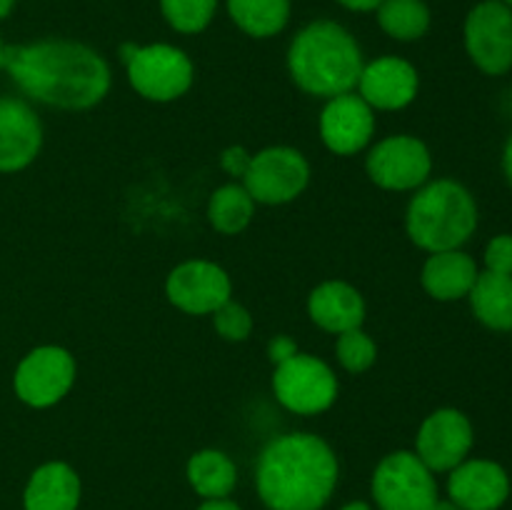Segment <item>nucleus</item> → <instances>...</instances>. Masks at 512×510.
<instances>
[{"label":"nucleus","instance_id":"obj_1","mask_svg":"<svg viewBox=\"0 0 512 510\" xmlns=\"http://www.w3.org/2000/svg\"><path fill=\"white\" fill-rule=\"evenodd\" d=\"M3 68L25 95L55 108H93L110 90V68L103 55L75 40L10 45Z\"/></svg>","mask_w":512,"mask_h":510},{"label":"nucleus","instance_id":"obj_2","mask_svg":"<svg viewBox=\"0 0 512 510\" xmlns=\"http://www.w3.org/2000/svg\"><path fill=\"white\" fill-rule=\"evenodd\" d=\"M338 458L313 433L270 440L255 465V488L270 510H323L338 485Z\"/></svg>","mask_w":512,"mask_h":510},{"label":"nucleus","instance_id":"obj_3","mask_svg":"<svg viewBox=\"0 0 512 510\" xmlns=\"http://www.w3.org/2000/svg\"><path fill=\"white\" fill-rule=\"evenodd\" d=\"M288 70L298 88L330 100L353 93L363 73V55L343 25L335 20H315L290 43Z\"/></svg>","mask_w":512,"mask_h":510},{"label":"nucleus","instance_id":"obj_4","mask_svg":"<svg viewBox=\"0 0 512 510\" xmlns=\"http://www.w3.org/2000/svg\"><path fill=\"white\" fill-rule=\"evenodd\" d=\"M408 235L428 253L460 250L478 228V205L455 180H435L418 190L408 205Z\"/></svg>","mask_w":512,"mask_h":510},{"label":"nucleus","instance_id":"obj_5","mask_svg":"<svg viewBox=\"0 0 512 510\" xmlns=\"http://www.w3.org/2000/svg\"><path fill=\"white\" fill-rule=\"evenodd\" d=\"M123 60L130 85L155 103L180 98L193 85V63L175 45H123Z\"/></svg>","mask_w":512,"mask_h":510},{"label":"nucleus","instance_id":"obj_6","mask_svg":"<svg viewBox=\"0 0 512 510\" xmlns=\"http://www.w3.org/2000/svg\"><path fill=\"white\" fill-rule=\"evenodd\" d=\"M373 500L380 510H430L438 500L435 473L410 450H395L375 468Z\"/></svg>","mask_w":512,"mask_h":510},{"label":"nucleus","instance_id":"obj_7","mask_svg":"<svg viewBox=\"0 0 512 510\" xmlns=\"http://www.w3.org/2000/svg\"><path fill=\"white\" fill-rule=\"evenodd\" d=\"M275 398L295 415H318L335 403L338 380L320 358L295 353L278 363L273 375Z\"/></svg>","mask_w":512,"mask_h":510},{"label":"nucleus","instance_id":"obj_8","mask_svg":"<svg viewBox=\"0 0 512 510\" xmlns=\"http://www.w3.org/2000/svg\"><path fill=\"white\" fill-rule=\"evenodd\" d=\"M465 50L485 75L512 70V10L500 0H483L465 18Z\"/></svg>","mask_w":512,"mask_h":510},{"label":"nucleus","instance_id":"obj_9","mask_svg":"<svg viewBox=\"0 0 512 510\" xmlns=\"http://www.w3.org/2000/svg\"><path fill=\"white\" fill-rule=\"evenodd\" d=\"M75 383V360L58 345H43L25 355L15 368V395L30 408H50Z\"/></svg>","mask_w":512,"mask_h":510},{"label":"nucleus","instance_id":"obj_10","mask_svg":"<svg viewBox=\"0 0 512 510\" xmlns=\"http://www.w3.org/2000/svg\"><path fill=\"white\" fill-rule=\"evenodd\" d=\"M310 180L308 160L293 148H265L250 158L243 175V188L255 203H290L305 190Z\"/></svg>","mask_w":512,"mask_h":510},{"label":"nucleus","instance_id":"obj_11","mask_svg":"<svg viewBox=\"0 0 512 510\" xmlns=\"http://www.w3.org/2000/svg\"><path fill=\"white\" fill-rule=\"evenodd\" d=\"M370 180L385 190H413L425 185L433 170V158L423 140L413 135H393L370 150L368 155Z\"/></svg>","mask_w":512,"mask_h":510},{"label":"nucleus","instance_id":"obj_12","mask_svg":"<svg viewBox=\"0 0 512 510\" xmlns=\"http://www.w3.org/2000/svg\"><path fill=\"white\" fill-rule=\"evenodd\" d=\"M473 440L475 433L468 415L455 408H440L420 425L415 455L433 473H450L463 460H468Z\"/></svg>","mask_w":512,"mask_h":510},{"label":"nucleus","instance_id":"obj_13","mask_svg":"<svg viewBox=\"0 0 512 510\" xmlns=\"http://www.w3.org/2000/svg\"><path fill=\"white\" fill-rule=\"evenodd\" d=\"M170 303L190 315H213L228 303L233 285L220 265L208 260H188L168 275L165 283Z\"/></svg>","mask_w":512,"mask_h":510},{"label":"nucleus","instance_id":"obj_14","mask_svg":"<svg viewBox=\"0 0 512 510\" xmlns=\"http://www.w3.org/2000/svg\"><path fill=\"white\" fill-rule=\"evenodd\" d=\"M448 495L463 510H498L510 498V475L495 460H463L450 470Z\"/></svg>","mask_w":512,"mask_h":510},{"label":"nucleus","instance_id":"obj_15","mask_svg":"<svg viewBox=\"0 0 512 510\" xmlns=\"http://www.w3.org/2000/svg\"><path fill=\"white\" fill-rule=\"evenodd\" d=\"M375 133L373 108L360 95L343 93L328 100L320 115L323 143L338 155H355L370 143Z\"/></svg>","mask_w":512,"mask_h":510},{"label":"nucleus","instance_id":"obj_16","mask_svg":"<svg viewBox=\"0 0 512 510\" xmlns=\"http://www.w3.org/2000/svg\"><path fill=\"white\" fill-rule=\"evenodd\" d=\"M40 145L43 128L30 105L18 98H0V173L28 168Z\"/></svg>","mask_w":512,"mask_h":510},{"label":"nucleus","instance_id":"obj_17","mask_svg":"<svg viewBox=\"0 0 512 510\" xmlns=\"http://www.w3.org/2000/svg\"><path fill=\"white\" fill-rule=\"evenodd\" d=\"M360 98L378 110H400L418 95V70L403 58L385 55L363 65L358 80Z\"/></svg>","mask_w":512,"mask_h":510},{"label":"nucleus","instance_id":"obj_18","mask_svg":"<svg viewBox=\"0 0 512 510\" xmlns=\"http://www.w3.org/2000/svg\"><path fill=\"white\" fill-rule=\"evenodd\" d=\"M308 313L315 325L340 335L363 325L365 303L353 285L343 280H328L310 293Z\"/></svg>","mask_w":512,"mask_h":510},{"label":"nucleus","instance_id":"obj_19","mask_svg":"<svg viewBox=\"0 0 512 510\" xmlns=\"http://www.w3.org/2000/svg\"><path fill=\"white\" fill-rule=\"evenodd\" d=\"M80 478L68 463L50 460L33 470L23 490V510H78Z\"/></svg>","mask_w":512,"mask_h":510},{"label":"nucleus","instance_id":"obj_20","mask_svg":"<svg viewBox=\"0 0 512 510\" xmlns=\"http://www.w3.org/2000/svg\"><path fill=\"white\" fill-rule=\"evenodd\" d=\"M480 270L475 260L463 250H443V253H430L423 265V288L435 300H463L473 290Z\"/></svg>","mask_w":512,"mask_h":510},{"label":"nucleus","instance_id":"obj_21","mask_svg":"<svg viewBox=\"0 0 512 510\" xmlns=\"http://www.w3.org/2000/svg\"><path fill=\"white\" fill-rule=\"evenodd\" d=\"M473 313L485 328L508 333L512 330V275H498L483 270L470 290Z\"/></svg>","mask_w":512,"mask_h":510},{"label":"nucleus","instance_id":"obj_22","mask_svg":"<svg viewBox=\"0 0 512 510\" xmlns=\"http://www.w3.org/2000/svg\"><path fill=\"white\" fill-rule=\"evenodd\" d=\"M188 483L203 500L228 498L238 483V468L223 450H200L188 460Z\"/></svg>","mask_w":512,"mask_h":510},{"label":"nucleus","instance_id":"obj_23","mask_svg":"<svg viewBox=\"0 0 512 510\" xmlns=\"http://www.w3.org/2000/svg\"><path fill=\"white\" fill-rule=\"evenodd\" d=\"M228 13L243 33L273 38L288 25L290 0H228Z\"/></svg>","mask_w":512,"mask_h":510},{"label":"nucleus","instance_id":"obj_24","mask_svg":"<svg viewBox=\"0 0 512 510\" xmlns=\"http://www.w3.org/2000/svg\"><path fill=\"white\" fill-rule=\"evenodd\" d=\"M255 200L243 185H223L213 193L208 203V220L218 233L235 235L248 228L253 220Z\"/></svg>","mask_w":512,"mask_h":510},{"label":"nucleus","instance_id":"obj_25","mask_svg":"<svg viewBox=\"0 0 512 510\" xmlns=\"http://www.w3.org/2000/svg\"><path fill=\"white\" fill-rule=\"evenodd\" d=\"M378 23L390 38L418 40L430 28V8L425 0H383L378 8Z\"/></svg>","mask_w":512,"mask_h":510},{"label":"nucleus","instance_id":"obj_26","mask_svg":"<svg viewBox=\"0 0 512 510\" xmlns=\"http://www.w3.org/2000/svg\"><path fill=\"white\" fill-rule=\"evenodd\" d=\"M160 10L170 28L195 35L210 25L218 10V0H160Z\"/></svg>","mask_w":512,"mask_h":510},{"label":"nucleus","instance_id":"obj_27","mask_svg":"<svg viewBox=\"0 0 512 510\" xmlns=\"http://www.w3.org/2000/svg\"><path fill=\"white\" fill-rule=\"evenodd\" d=\"M335 350H338L340 365H343L348 373H365V370L375 363V355H378L373 338L365 335L360 328L340 333Z\"/></svg>","mask_w":512,"mask_h":510},{"label":"nucleus","instance_id":"obj_28","mask_svg":"<svg viewBox=\"0 0 512 510\" xmlns=\"http://www.w3.org/2000/svg\"><path fill=\"white\" fill-rule=\"evenodd\" d=\"M213 323L215 330H218L225 340H233V343L245 340L250 335V330H253V318H250V313L243 305L233 303V300H228V303H223L215 310Z\"/></svg>","mask_w":512,"mask_h":510},{"label":"nucleus","instance_id":"obj_29","mask_svg":"<svg viewBox=\"0 0 512 510\" xmlns=\"http://www.w3.org/2000/svg\"><path fill=\"white\" fill-rule=\"evenodd\" d=\"M485 270L498 275H512V235H495L485 248Z\"/></svg>","mask_w":512,"mask_h":510},{"label":"nucleus","instance_id":"obj_30","mask_svg":"<svg viewBox=\"0 0 512 510\" xmlns=\"http://www.w3.org/2000/svg\"><path fill=\"white\" fill-rule=\"evenodd\" d=\"M250 158H253V155H248V150L240 148V145H235V148H228L223 153V168L228 170L230 175H238V178H243L245 170H248V165H250Z\"/></svg>","mask_w":512,"mask_h":510},{"label":"nucleus","instance_id":"obj_31","mask_svg":"<svg viewBox=\"0 0 512 510\" xmlns=\"http://www.w3.org/2000/svg\"><path fill=\"white\" fill-rule=\"evenodd\" d=\"M295 353H298V348H295V343L290 338H275L270 343V360L273 363H283V360H288Z\"/></svg>","mask_w":512,"mask_h":510},{"label":"nucleus","instance_id":"obj_32","mask_svg":"<svg viewBox=\"0 0 512 510\" xmlns=\"http://www.w3.org/2000/svg\"><path fill=\"white\" fill-rule=\"evenodd\" d=\"M335 3H340L348 10H355V13H370V10H378L383 0H335Z\"/></svg>","mask_w":512,"mask_h":510},{"label":"nucleus","instance_id":"obj_33","mask_svg":"<svg viewBox=\"0 0 512 510\" xmlns=\"http://www.w3.org/2000/svg\"><path fill=\"white\" fill-rule=\"evenodd\" d=\"M198 510H240V505L228 498H218V500H205Z\"/></svg>","mask_w":512,"mask_h":510},{"label":"nucleus","instance_id":"obj_34","mask_svg":"<svg viewBox=\"0 0 512 510\" xmlns=\"http://www.w3.org/2000/svg\"><path fill=\"white\" fill-rule=\"evenodd\" d=\"M503 173H505V180H508V185L512 188V135L508 138V143H505V150H503Z\"/></svg>","mask_w":512,"mask_h":510},{"label":"nucleus","instance_id":"obj_35","mask_svg":"<svg viewBox=\"0 0 512 510\" xmlns=\"http://www.w3.org/2000/svg\"><path fill=\"white\" fill-rule=\"evenodd\" d=\"M430 510H463V508H458V505L453 503V500H435V505Z\"/></svg>","mask_w":512,"mask_h":510},{"label":"nucleus","instance_id":"obj_36","mask_svg":"<svg viewBox=\"0 0 512 510\" xmlns=\"http://www.w3.org/2000/svg\"><path fill=\"white\" fill-rule=\"evenodd\" d=\"M340 510H373V508H370V505L365 503V500H353V503L343 505V508H340Z\"/></svg>","mask_w":512,"mask_h":510},{"label":"nucleus","instance_id":"obj_37","mask_svg":"<svg viewBox=\"0 0 512 510\" xmlns=\"http://www.w3.org/2000/svg\"><path fill=\"white\" fill-rule=\"evenodd\" d=\"M13 5H15V0H0V20L8 18L10 10H13Z\"/></svg>","mask_w":512,"mask_h":510},{"label":"nucleus","instance_id":"obj_38","mask_svg":"<svg viewBox=\"0 0 512 510\" xmlns=\"http://www.w3.org/2000/svg\"><path fill=\"white\" fill-rule=\"evenodd\" d=\"M3 60H5V45L3 40H0V70H3Z\"/></svg>","mask_w":512,"mask_h":510},{"label":"nucleus","instance_id":"obj_39","mask_svg":"<svg viewBox=\"0 0 512 510\" xmlns=\"http://www.w3.org/2000/svg\"><path fill=\"white\" fill-rule=\"evenodd\" d=\"M500 3H505V5H508V8L512 10V0H500Z\"/></svg>","mask_w":512,"mask_h":510}]
</instances>
